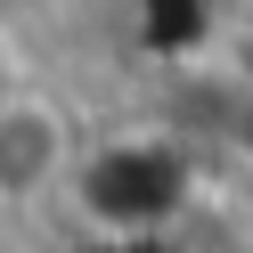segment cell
Segmentation results:
<instances>
[{
    "instance_id": "1",
    "label": "cell",
    "mask_w": 253,
    "mask_h": 253,
    "mask_svg": "<svg viewBox=\"0 0 253 253\" xmlns=\"http://www.w3.org/2000/svg\"><path fill=\"white\" fill-rule=\"evenodd\" d=\"M74 180V106L49 90L0 98V212H33Z\"/></svg>"
}]
</instances>
